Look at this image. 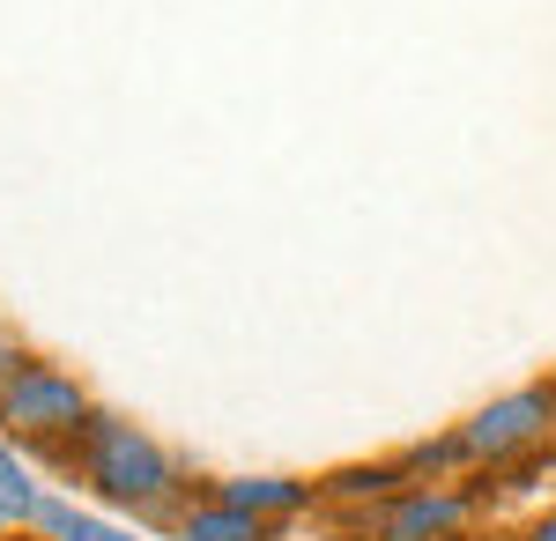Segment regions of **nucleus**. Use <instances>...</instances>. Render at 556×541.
Wrapping results in <instances>:
<instances>
[{
	"label": "nucleus",
	"mask_w": 556,
	"mask_h": 541,
	"mask_svg": "<svg viewBox=\"0 0 556 541\" xmlns=\"http://www.w3.org/2000/svg\"><path fill=\"white\" fill-rule=\"evenodd\" d=\"M186 541H267V519L238 512V504H208L186 519Z\"/></svg>",
	"instance_id": "423d86ee"
},
{
	"label": "nucleus",
	"mask_w": 556,
	"mask_h": 541,
	"mask_svg": "<svg viewBox=\"0 0 556 541\" xmlns=\"http://www.w3.org/2000/svg\"><path fill=\"white\" fill-rule=\"evenodd\" d=\"M38 527L60 534V541H127L119 527H104V519H89V512H75V504H60V498L38 504Z\"/></svg>",
	"instance_id": "0eeeda50"
},
{
	"label": "nucleus",
	"mask_w": 556,
	"mask_h": 541,
	"mask_svg": "<svg viewBox=\"0 0 556 541\" xmlns=\"http://www.w3.org/2000/svg\"><path fill=\"white\" fill-rule=\"evenodd\" d=\"M460 519H468V498H453V490H416V498L393 504L386 541H438V534H453Z\"/></svg>",
	"instance_id": "20e7f679"
},
{
	"label": "nucleus",
	"mask_w": 556,
	"mask_h": 541,
	"mask_svg": "<svg viewBox=\"0 0 556 541\" xmlns=\"http://www.w3.org/2000/svg\"><path fill=\"white\" fill-rule=\"evenodd\" d=\"M0 430L8 438H38V445H60L67 453V430H89V401L75 378L45 372V364H23V372L0 386Z\"/></svg>",
	"instance_id": "f03ea898"
},
{
	"label": "nucleus",
	"mask_w": 556,
	"mask_h": 541,
	"mask_svg": "<svg viewBox=\"0 0 556 541\" xmlns=\"http://www.w3.org/2000/svg\"><path fill=\"white\" fill-rule=\"evenodd\" d=\"M549 393H556V386H549Z\"/></svg>",
	"instance_id": "f8f14e48"
},
{
	"label": "nucleus",
	"mask_w": 556,
	"mask_h": 541,
	"mask_svg": "<svg viewBox=\"0 0 556 541\" xmlns=\"http://www.w3.org/2000/svg\"><path fill=\"white\" fill-rule=\"evenodd\" d=\"M304 498H312V490H304V482H282V475H260V482H230V490H223V504H238V512H253V519L298 512Z\"/></svg>",
	"instance_id": "39448f33"
},
{
	"label": "nucleus",
	"mask_w": 556,
	"mask_h": 541,
	"mask_svg": "<svg viewBox=\"0 0 556 541\" xmlns=\"http://www.w3.org/2000/svg\"><path fill=\"white\" fill-rule=\"evenodd\" d=\"M38 482H30V475H23V460L8 453V445H0V512H8V519H38Z\"/></svg>",
	"instance_id": "6e6552de"
},
{
	"label": "nucleus",
	"mask_w": 556,
	"mask_h": 541,
	"mask_svg": "<svg viewBox=\"0 0 556 541\" xmlns=\"http://www.w3.org/2000/svg\"><path fill=\"white\" fill-rule=\"evenodd\" d=\"M319 541H349V534H319Z\"/></svg>",
	"instance_id": "9d476101"
},
{
	"label": "nucleus",
	"mask_w": 556,
	"mask_h": 541,
	"mask_svg": "<svg viewBox=\"0 0 556 541\" xmlns=\"http://www.w3.org/2000/svg\"><path fill=\"white\" fill-rule=\"evenodd\" d=\"M527 541H556V512H549V519H542V527H534Z\"/></svg>",
	"instance_id": "1a4fd4ad"
},
{
	"label": "nucleus",
	"mask_w": 556,
	"mask_h": 541,
	"mask_svg": "<svg viewBox=\"0 0 556 541\" xmlns=\"http://www.w3.org/2000/svg\"><path fill=\"white\" fill-rule=\"evenodd\" d=\"M67 460H83V475L104 490L112 504H134V512H149V504L172 498V460L156 453L134 423H112V416H89L83 430V453L67 445Z\"/></svg>",
	"instance_id": "f257e3e1"
},
{
	"label": "nucleus",
	"mask_w": 556,
	"mask_h": 541,
	"mask_svg": "<svg viewBox=\"0 0 556 541\" xmlns=\"http://www.w3.org/2000/svg\"><path fill=\"white\" fill-rule=\"evenodd\" d=\"M0 527H8V512H0Z\"/></svg>",
	"instance_id": "9b49d317"
},
{
	"label": "nucleus",
	"mask_w": 556,
	"mask_h": 541,
	"mask_svg": "<svg viewBox=\"0 0 556 541\" xmlns=\"http://www.w3.org/2000/svg\"><path fill=\"white\" fill-rule=\"evenodd\" d=\"M556 423V393H542V386H527V393H505V401H490L482 416L468 423V445L475 460H513V453H527L542 430Z\"/></svg>",
	"instance_id": "7ed1b4c3"
}]
</instances>
